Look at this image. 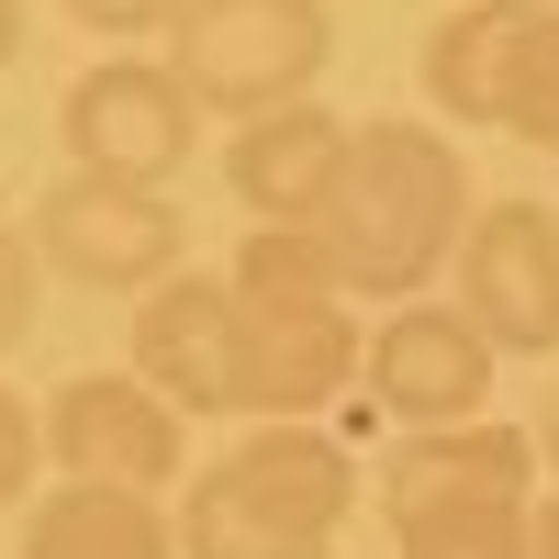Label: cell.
I'll list each match as a JSON object with an SVG mask.
<instances>
[{
    "label": "cell",
    "mask_w": 559,
    "mask_h": 559,
    "mask_svg": "<svg viewBox=\"0 0 559 559\" xmlns=\"http://www.w3.org/2000/svg\"><path fill=\"white\" fill-rule=\"evenodd\" d=\"M34 258L45 280H79V292H168L179 258H191V224H179L168 191H146V179H102V168H68L57 191L34 202Z\"/></svg>",
    "instance_id": "5b68a950"
},
{
    "label": "cell",
    "mask_w": 559,
    "mask_h": 559,
    "mask_svg": "<svg viewBox=\"0 0 559 559\" xmlns=\"http://www.w3.org/2000/svg\"><path fill=\"white\" fill-rule=\"evenodd\" d=\"M68 12L90 23V34H112V45H146V34H168L191 0H68Z\"/></svg>",
    "instance_id": "d6986e66"
},
{
    "label": "cell",
    "mask_w": 559,
    "mask_h": 559,
    "mask_svg": "<svg viewBox=\"0 0 559 559\" xmlns=\"http://www.w3.org/2000/svg\"><path fill=\"white\" fill-rule=\"evenodd\" d=\"M526 437H537V471H559V381H548V403H537V426H526Z\"/></svg>",
    "instance_id": "44dd1931"
},
{
    "label": "cell",
    "mask_w": 559,
    "mask_h": 559,
    "mask_svg": "<svg viewBox=\"0 0 559 559\" xmlns=\"http://www.w3.org/2000/svg\"><path fill=\"white\" fill-rule=\"evenodd\" d=\"M471 236V168L426 123H358L347 168L313 213V247L347 302H426V280L459 269Z\"/></svg>",
    "instance_id": "6da1fadb"
},
{
    "label": "cell",
    "mask_w": 559,
    "mask_h": 559,
    "mask_svg": "<svg viewBox=\"0 0 559 559\" xmlns=\"http://www.w3.org/2000/svg\"><path fill=\"white\" fill-rule=\"evenodd\" d=\"M23 57V0H0V68Z\"/></svg>",
    "instance_id": "7402d4cb"
},
{
    "label": "cell",
    "mask_w": 559,
    "mask_h": 559,
    "mask_svg": "<svg viewBox=\"0 0 559 559\" xmlns=\"http://www.w3.org/2000/svg\"><path fill=\"white\" fill-rule=\"evenodd\" d=\"M34 313H45V258H34V236L0 224V358L34 336Z\"/></svg>",
    "instance_id": "e0dca14e"
},
{
    "label": "cell",
    "mask_w": 559,
    "mask_h": 559,
    "mask_svg": "<svg viewBox=\"0 0 559 559\" xmlns=\"http://www.w3.org/2000/svg\"><path fill=\"white\" fill-rule=\"evenodd\" d=\"M459 313L492 358H559V213L548 202H481L459 236Z\"/></svg>",
    "instance_id": "ba28073f"
},
{
    "label": "cell",
    "mask_w": 559,
    "mask_h": 559,
    "mask_svg": "<svg viewBox=\"0 0 559 559\" xmlns=\"http://www.w3.org/2000/svg\"><path fill=\"white\" fill-rule=\"evenodd\" d=\"M324 68H336L324 0H191V12L168 23V79L191 90L202 112H224V123L313 102Z\"/></svg>",
    "instance_id": "277c9868"
},
{
    "label": "cell",
    "mask_w": 559,
    "mask_h": 559,
    "mask_svg": "<svg viewBox=\"0 0 559 559\" xmlns=\"http://www.w3.org/2000/svg\"><path fill=\"white\" fill-rule=\"evenodd\" d=\"M526 0H448L426 34V102L471 134H503V79H515Z\"/></svg>",
    "instance_id": "5bb4252c"
},
{
    "label": "cell",
    "mask_w": 559,
    "mask_h": 559,
    "mask_svg": "<svg viewBox=\"0 0 559 559\" xmlns=\"http://www.w3.org/2000/svg\"><path fill=\"white\" fill-rule=\"evenodd\" d=\"M537 12H559V0H537Z\"/></svg>",
    "instance_id": "603a6c76"
},
{
    "label": "cell",
    "mask_w": 559,
    "mask_h": 559,
    "mask_svg": "<svg viewBox=\"0 0 559 559\" xmlns=\"http://www.w3.org/2000/svg\"><path fill=\"white\" fill-rule=\"evenodd\" d=\"M503 134L559 157V12L526 0V34H515V79H503Z\"/></svg>",
    "instance_id": "9a60e30c"
},
{
    "label": "cell",
    "mask_w": 559,
    "mask_h": 559,
    "mask_svg": "<svg viewBox=\"0 0 559 559\" xmlns=\"http://www.w3.org/2000/svg\"><path fill=\"white\" fill-rule=\"evenodd\" d=\"M471 503H537V437L481 414V426H426L381 448V515H471Z\"/></svg>",
    "instance_id": "30bf717a"
},
{
    "label": "cell",
    "mask_w": 559,
    "mask_h": 559,
    "mask_svg": "<svg viewBox=\"0 0 559 559\" xmlns=\"http://www.w3.org/2000/svg\"><path fill=\"white\" fill-rule=\"evenodd\" d=\"M57 134H68V168H102V179H146V191H168V179L202 157V102L168 79V57H102V68L68 79Z\"/></svg>",
    "instance_id": "8992f818"
},
{
    "label": "cell",
    "mask_w": 559,
    "mask_h": 559,
    "mask_svg": "<svg viewBox=\"0 0 559 559\" xmlns=\"http://www.w3.org/2000/svg\"><path fill=\"white\" fill-rule=\"evenodd\" d=\"M45 459L68 481H112V492H168L191 471V414L146 392L134 369H79L45 392Z\"/></svg>",
    "instance_id": "52a82bcc"
},
{
    "label": "cell",
    "mask_w": 559,
    "mask_h": 559,
    "mask_svg": "<svg viewBox=\"0 0 559 559\" xmlns=\"http://www.w3.org/2000/svg\"><path fill=\"white\" fill-rule=\"evenodd\" d=\"M224 280H236V414L247 426H313V403H336L369 358L313 224H258Z\"/></svg>",
    "instance_id": "7a4b0ae2"
},
{
    "label": "cell",
    "mask_w": 559,
    "mask_h": 559,
    "mask_svg": "<svg viewBox=\"0 0 559 559\" xmlns=\"http://www.w3.org/2000/svg\"><path fill=\"white\" fill-rule=\"evenodd\" d=\"M526 548H537V559H559V492H537V503H526Z\"/></svg>",
    "instance_id": "ffe728a7"
},
{
    "label": "cell",
    "mask_w": 559,
    "mask_h": 559,
    "mask_svg": "<svg viewBox=\"0 0 559 559\" xmlns=\"http://www.w3.org/2000/svg\"><path fill=\"white\" fill-rule=\"evenodd\" d=\"M34 471H45V414H34L12 381H0V515L34 492Z\"/></svg>",
    "instance_id": "ac0fdd59"
},
{
    "label": "cell",
    "mask_w": 559,
    "mask_h": 559,
    "mask_svg": "<svg viewBox=\"0 0 559 559\" xmlns=\"http://www.w3.org/2000/svg\"><path fill=\"white\" fill-rule=\"evenodd\" d=\"M347 134L324 102H292V112H258L224 134V191H236L258 224H313L324 191H336V168H347Z\"/></svg>",
    "instance_id": "7c38bea8"
},
{
    "label": "cell",
    "mask_w": 559,
    "mask_h": 559,
    "mask_svg": "<svg viewBox=\"0 0 559 559\" xmlns=\"http://www.w3.org/2000/svg\"><path fill=\"white\" fill-rule=\"evenodd\" d=\"M403 559H537L526 548V503H471V515H414L392 526Z\"/></svg>",
    "instance_id": "2e32d148"
},
{
    "label": "cell",
    "mask_w": 559,
    "mask_h": 559,
    "mask_svg": "<svg viewBox=\"0 0 559 559\" xmlns=\"http://www.w3.org/2000/svg\"><path fill=\"white\" fill-rule=\"evenodd\" d=\"M358 392L381 403L403 437H426V426H481V403H492V347H481V324L459 313V302H392L381 336H369V358H358Z\"/></svg>",
    "instance_id": "9c48e42d"
},
{
    "label": "cell",
    "mask_w": 559,
    "mask_h": 559,
    "mask_svg": "<svg viewBox=\"0 0 559 559\" xmlns=\"http://www.w3.org/2000/svg\"><path fill=\"white\" fill-rule=\"evenodd\" d=\"M23 559H179V515H157V492L57 481L23 503Z\"/></svg>",
    "instance_id": "4fadbf2b"
},
{
    "label": "cell",
    "mask_w": 559,
    "mask_h": 559,
    "mask_svg": "<svg viewBox=\"0 0 559 559\" xmlns=\"http://www.w3.org/2000/svg\"><path fill=\"white\" fill-rule=\"evenodd\" d=\"M134 381L168 392L179 414H236V280L179 269L134 313Z\"/></svg>",
    "instance_id": "8fae6325"
},
{
    "label": "cell",
    "mask_w": 559,
    "mask_h": 559,
    "mask_svg": "<svg viewBox=\"0 0 559 559\" xmlns=\"http://www.w3.org/2000/svg\"><path fill=\"white\" fill-rule=\"evenodd\" d=\"M358 503V471L324 426H258L179 492V559H324Z\"/></svg>",
    "instance_id": "3957f363"
}]
</instances>
